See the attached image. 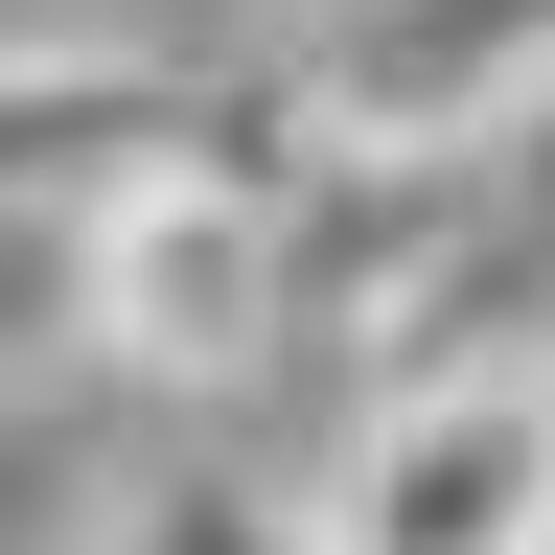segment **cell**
<instances>
[{
    "label": "cell",
    "instance_id": "7",
    "mask_svg": "<svg viewBox=\"0 0 555 555\" xmlns=\"http://www.w3.org/2000/svg\"><path fill=\"white\" fill-rule=\"evenodd\" d=\"M532 555H555V532H532Z\"/></svg>",
    "mask_w": 555,
    "mask_h": 555
},
{
    "label": "cell",
    "instance_id": "4",
    "mask_svg": "<svg viewBox=\"0 0 555 555\" xmlns=\"http://www.w3.org/2000/svg\"><path fill=\"white\" fill-rule=\"evenodd\" d=\"M347 139H486L555 93V0H347V47L301 69Z\"/></svg>",
    "mask_w": 555,
    "mask_h": 555
},
{
    "label": "cell",
    "instance_id": "5",
    "mask_svg": "<svg viewBox=\"0 0 555 555\" xmlns=\"http://www.w3.org/2000/svg\"><path fill=\"white\" fill-rule=\"evenodd\" d=\"M93 555H324V509L255 486V463H116L93 486Z\"/></svg>",
    "mask_w": 555,
    "mask_h": 555
},
{
    "label": "cell",
    "instance_id": "6",
    "mask_svg": "<svg viewBox=\"0 0 555 555\" xmlns=\"http://www.w3.org/2000/svg\"><path fill=\"white\" fill-rule=\"evenodd\" d=\"M24 347H69V232H0V371Z\"/></svg>",
    "mask_w": 555,
    "mask_h": 555
},
{
    "label": "cell",
    "instance_id": "2",
    "mask_svg": "<svg viewBox=\"0 0 555 555\" xmlns=\"http://www.w3.org/2000/svg\"><path fill=\"white\" fill-rule=\"evenodd\" d=\"M278 208L301 185H139L69 232V347L139 393H255L301 371V278H278Z\"/></svg>",
    "mask_w": 555,
    "mask_h": 555
},
{
    "label": "cell",
    "instance_id": "3",
    "mask_svg": "<svg viewBox=\"0 0 555 555\" xmlns=\"http://www.w3.org/2000/svg\"><path fill=\"white\" fill-rule=\"evenodd\" d=\"M324 555H532L555 532V371H371L301 463Z\"/></svg>",
    "mask_w": 555,
    "mask_h": 555
},
{
    "label": "cell",
    "instance_id": "1",
    "mask_svg": "<svg viewBox=\"0 0 555 555\" xmlns=\"http://www.w3.org/2000/svg\"><path fill=\"white\" fill-rule=\"evenodd\" d=\"M324 139L347 116L301 69H185L139 24H47V47H0V232H93L139 185H301Z\"/></svg>",
    "mask_w": 555,
    "mask_h": 555
}]
</instances>
